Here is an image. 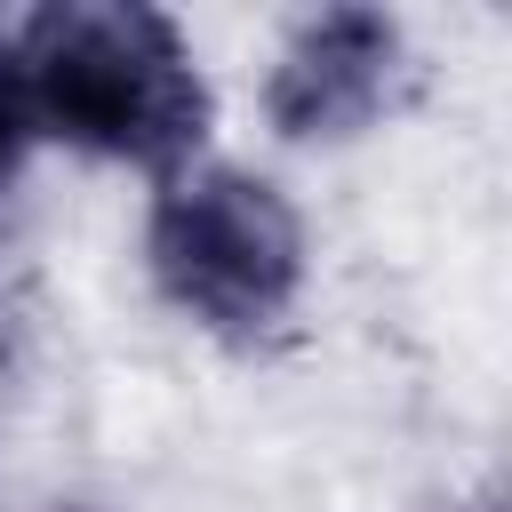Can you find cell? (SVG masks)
I'll return each mask as SVG.
<instances>
[{
    "mask_svg": "<svg viewBox=\"0 0 512 512\" xmlns=\"http://www.w3.org/2000/svg\"><path fill=\"white\" fill-rule=\"evenodd\" d=\"M8 72H16L24 120H40L48 136H64L96 160L176 168L208 136V80H200L184 32L136 0L40 8L16 40Z\"/></svg>",
    "mask_w": 512,
    "mask_h": 512,
    "instance_id": "1",
    "label": "cell"
},
{
    "mask_svg": "<svg viewBox=\"0 0 512 512\" xmlns=\"http://www.w3.org/2000/svg\"><path fill=\"white\" fill-rule=\"evenodd\" d=\"M152 280L176 312L216 336H264L304 280V232L264 176L184 168L152 200Z\"/></svg>",
    "mask_w": 512,
    "mask_h": 512,
    "instance_id": "2",
    "label": "cell"
},
{
    "mask_svg": "<svg viewBox=\"0 0 512 512\" xmlns=\"http://www.w3.org/2000/svg\"><path fill=\"white\" fill-rule=\"evenodd\" d=\"M24 136H32V128H24V96H16V72L0 64V184H8V168L24 160Z\"/></svg>",
    "mask_w": 512,
    "mask_h": 512,
    "instance_id": "4",
    "label": "cell"
},
{
    "mask_svg": "<svg viewBox=\"0 0 512 512\" xmlns=\"http://www.w3.org/2000/svg\"><path fill=\"white\" fill-rule=\"evenodd\" d=\"M400 80V24L376 8H328L312 24H296V40L272 64V128L312 144V136H352L392 104Z\"/></svg>",
    "mask_w": 512,
    "mask_h": 512,
    "instance_id": "3",
    "label": "cell"
}]
</instances>
